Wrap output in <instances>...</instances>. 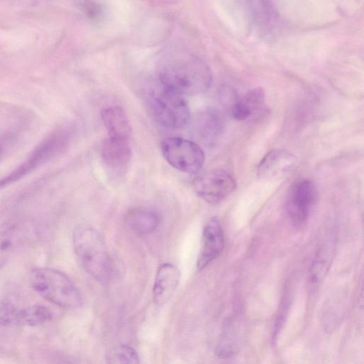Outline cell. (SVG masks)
Here are the masks:
<instances>
[{
    "label": "cell",
    "mask_w": 364,
    "mask_h": 364,
    "mask_svg": "<svg viewBox=\"0 0 364 364\" xmlns=\"http://www.w3.org/2000/svg\"><path fill=\"white\" fill-rule=\"evenodd\" d=\"M241 100L250 109L252 115L264 105L265 92L262 87H255L248 90Z\"/></svg>",
    "instance_id": "ffe728a7"
},
{
    "label": "cell",
    "mask_w": 364,
    "mask_h": 364,
    "mask_svg": "<svg viewBox=\"0 0 364 364\" xmlns=\"http://www.w3.org/2000/svg\"><path fill=\"white\" fill-rule=\"evenodd\" d=\"M159 82L182 95L206 91L212 82L209 67L200 58L186 53H175L161 59L157 68Z\"/></svg>",
    "instance_id": "6da1fadb"
},
{
    "label": "cell",
    "mask_w": 364,
    "mask_h": 364,
    "mask_svg": "<svg viewBox=\"0 0 364 364\" xmlns=\"http://www.w3.org/2000/svg\"><path fill=\"white\" fill-rule=\"evenodd\" d=\"M335 245L334 239L330 237L318 249L309 272L311 284H318L324 279L334 255Z\"/></svg>",
    "instance_id": "2e32d148"
},
{
    "label": "cell",
    "mask_w": 364,
    "mask_h": 364,
    "mask_svg": "<svg viewBox=\"0 0 364 364\" xmlns=\"http://www.w3.org/2000/svg\"><path fill=\"white\" fill-rule=\"evenodd\" d=\"M224 232L219 220L213 217L205 223L202 232V245L197 260V269L202 270L223 251Z\"/></svg>",
    "instance_id": "9c48e42d"
},
{
    "label": "cell",
    "mask_w": 364,
    "mask_h": 364,
    "mask_svg": "<svg viewBox=\"0 0 364 364\" xmlns=\"http://www.w3.org/2000/svg\"><path fill=\"white\" fill-rule=\"evenodd\" d=\"M234 178L222 169H214L197 176L192 181L195 193L209 204L220 203L236 188Z\"/></svg>",
    "instance_id": "ba28073f"
},
{
    "label": "cell",
    "mask_w": 364,
    "mask_h": 364,
    "mask_svg": "<svg viewBox=\"0 0 364 364\" xmlns=\"http://www.w3.org/2000/svg\"><path fill=\"white\" fill-rule=\"evenodd\" d=\"M69 139L70 132L65 129L58 130L50 134L35 149L23 163L0 179V188L18 181L59 154L67 146Z\"/></svg>",
    "instance_id": "8992f818"
},
{
    "label": "cell",
    "mask_w": 364,
    "mask_h": 364,
    "mask_svg": "<svg viewBox=\"0 0 364 364\" xmlns=\"http://www.w3.org/2000/svg\"><path fill=\"white\" fill-rule=\"evenodd\" d=\"M85 12L90 18H95L101 14V9L99 5L95 3L90 2L85 4Z\"/></svg>",
    "instance_id": "603a6c76"
},
{
    "label": "cell",
    "mask_w": 364,
    "mask_h": 364,
    "mask_svg": "<svg viewBox=\"0 0 364 364\" xmlns=\"http://www.w3.org/2000/svg\"><path fill=\"white\" fill-rule=\"evenodd\" d=\"M180 279L178 267L170 263L163 264L157 270L154 287L153 298L157 304L168 301L176 289Z\"/></svg>",
    "instance_id": "7c38bea8"
},
{
    "label": "cell",
    "mask_w": 364,
    "mask_h": 364,
    "mask_svg": "<svg viewBox=\"0 0 364 364\" xmlns=\"http://www.w3.org/2000/svg\"><path fill=\"white\" fill-rule=\"evenodd\" d=\"M218 95L220 103L228 112L240 100L236 91L228 85L221 87Z\"/></svg>",
    "instance_id": "44dd1931"
},
{
    "label": "cell",
    "mask_w": 364,
    "mask_h": 364,
    "mask_svg": "<svg viewBox=\"0 0 364 364\" xmlns=\"http://www.w3.org/2000/svg\"><path fill=\"white\" fill-rule=\"evenodd\" d=\"M129 228L139 236L154 232L160 223L159 215L154 211L143 208L130 210L125 217Z\"/></svg>",
    "instance_id": "9a60e30c"
},
{
    "label": "cell",
    "mask_w": 364,
    "mask_h": 364,
    "mask_svg": "<svg viewBox=\"0 0 364 364\" xmlns=\"http://www.w3.org/2000/svg\"><path fill=\"white\" fill-rule=\"evenodd\" d=\"M73 242L85 270L100 282L107 280L111 273V262L99 232L90 225H78L73 232Z\"/></svg>",
    "instance_id": "7a4b0ae2"
},
{
    "label": "cell",
    "mask_w": 364,
    "mask_h": 364,
    "mask_svg": "<svg viewBox=\"0 0 364 364\" xmlns=\"http://www.w3.org/2000/svg\"><path fill=\"white\" fill-rule=\"evenodd\" d=\"M19 310L20 309L9 300L0 301V326H18Z\"/></svg>",
    "instance_id": "d6986e66"
},
{
    "label": "cell",
    "mask_w": 364,
    "mask_h": 364,
    "mask_svg": "<svg viewBox=\"0 0 364 364\" xmlns=\"http://www.w3.org/2000/svg\"><path fill=\"white\" fill-rule=\"evenodd\" d=\"M32 288L43 299L62 308L81 306V294L73 282L61 271L52 267H36L30 274Z\"/></svg>",
    "instance_id": "3957f363"
},
{
    "label": "cell",
    "mask_w": 364,
    "mask_h": 364,
    "mask_svg": "<svg viewBox=\"0 0 364 364\" xmlns=\"http://www.w3.org/2000/svg\"><path fill=\"white\" fill-rule=\"evenodd\" d=\"M164 158L174 168L186 173H196L203 166L205 154L196 142L178 136L165 139L161 144Z\"/></svg>",
    "instance_id": "5b68a950"
},
{
    "label": "cell",
    "mask_w": 364,
    "mask_h": 364,
    "mask_svg": "<svg viewBox=\"0 0 364 364\" xmlns=\"http://www.w3.org/2000/svg\"><path fill=\"white\" fill-rule=\"evenodd\" d=\"M194 122L198 136L207 145L215 143L225 127L223 114L220 110L213 107L200 111Z\"/></svg>",
    "instance_id": "8fae6325"
},
{
    "label": "cell",
    "mask_w": 364,
    "mask_h": 364,
    "mask_svg": "<svg viewBox=\"0 0 364 364\" xmlns=\"http://www.w3.org/2000/svg\"><path fill=\"white\" fill-rule=\"evenodd\" d=\"M101 116L109 137L129 141L132 127L122 107L117 105L109 106L102 109Z\"/></svg>",
    "instance_id": "5bb4252c"
},
{
    "label": "cell",
    "mask_w": 364,
    "mask_h": 364,
    "mask_svg": "<svg viewBox=\"0 0 364 364\" xmlns=\"http://www.w3.org/2000/svg\"><path fill=\"white\" fill-rule=\"evenodd\" d=\"M149 103L153 117L163 127L178 129L189 122L190 109L183 95L160 82L149 92Z\"/></svg>",
    "instance_id": "277c9868"
},
{
    "label": "cell",
    "mask_w": 364,
    "mask_h": 364,
    "mask_svg": "<svg viewBox=\"0 0 364 364\" xmlns=\"http://www.w3.org/2000/svg\"><path fill=\"white\" fill-rule=\"evenodd\" d=\"M103 161L110 168H125L132 158V149L129 141L108 137L101 146Z\"/></svg>",
    "instance_id": "4fadbf2b"
},
{
    "label": "cell",
    "mask_w": 364,
    "mask_h": 364,
    "mask_svg": "<svg viewBox=\"0 0 364 364\" xmlns=\"http://www.w3.org/2000/svg\"><path fill=\"white\" fill-rule=\"evenodd\" d=\"M52 317V312L48 308L33 304L19 310L18 325L38 326L47 323Z\"/></svg>",
    "instance_id": "e0dca14e"
},
{
    "label": "cell",
    "mask_w": 364,
    "mask_h": 364,
    "mask_svg": "<svg viewBox=\"0 0 364 364\" xmlns=\"http://www.w3.org/2000/svg\"><path fill=\"white\" fill-rule=\"evenodd\" d=\"M107 362L111 363H139V358L136 351L128 346H119L113 348L107 356Z\"/></svg>",
    "instance_id": "ac0fdd59"
},
{
    "label": "cell",
    "mask_w": 364,
    "mask_h": 364,
    "mask_svg": "<svg viewBox=\"0 0 364 364\" xmlns=\"http://www.w3.org/2000/svg\"><path fill=\"white\" fill-rule=\"evenodd\" d=\"M296 164V156L288 151L275 149L262 159L257 166L260 179H274L291 172Z\"/></svg>",
    "instance_id": "30bf717a"
},
{
    "label": "cell",
    "mask_w": 364,
    "mask_h": 364,
    "mask_svg": "<svg viewBox=\"0 0 364 364\" xmlns=\"http://www.w3.org/2000/svg\"><path fill=\"white\" fill-rule=\"evenodd\" d=\"M1 151H2L1 147L0 146V156H1Z\"/></svg>",
    "instance_id": "cb8c5ba5"
},
{
    "label": "cell",
    "mask_w": 364,
    "mask_h": 364,
    "mask_svg": "<svg viewBox=\"0 0 364 364\" xmlns=\"http://www.w3.org/2000/svg\"><path fill=\"white\" fill-rule=\"evenodd\" d=\"M317 196L316 186L311 180H300L291 186L287 196L284 208L293 226L301 228L306 223Z\"/></svg>",
    "instance_id": "52a82bcc"
},
{
    "label": "cell",
    "mask_w": 364,
    "mask_h": 364,
    "mask_svg": "<svg viewBox=\"0 0 364 364\" xmlns=\"http://www.w3.org/2000/svg\"><path fill=\"white\" fill-rule=\"evenodd\" d=\"M229 114L236 120L244 121L252 116V112L241 99L233 106Z\"/></svg>",
    "instance_id": "7402d4cb"
}]
</instances>
